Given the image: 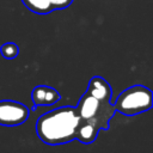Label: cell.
<instances>
[{"label":"cell","instance_id":"cell-1","mask_svg":"<svg viewBox=\"0 0 153 153\" xmlns=\"http://www.w3.org/2000/svg\"><path fill=\"white\" fill-rule=\"evenodd\" d=\"M79 121L75 106H61L43 114L37 120L36 134L49 146L68 143L75 139Z\"/></svg>","mask_w":153,"mask_h":153},{"label":"cell","instance_id":"cell-2","mask_svg":"<svg viewBox=\"0 0 153 153\" xmlns=\"http://www.w3.org/2000/svg\"><path fill=\"white\" fill-rule=\"evenodd\" d=\"M81 121L88 122L98 130L108 129L109 122L115 115L116 110L110 99H97L88 92H85L78 105L75 106Z\"/></svg>","mask_w":153,"mask_h":153},{"label":"cell","instance_id":"cell-3","mask_svg":"<svg viewBox=\"0 0 153 153\" xmlns=\"http://www.w3.org/2000/svg\"><path fill=\"white\" fill-rule=\"evenodd\" d=\"M153 105V93L143 85H134L122 91L114 108L124 116H135L149 110Z\"/></svg>","mask_w":153,"mask_h":153},{"label":"cell","instance_id":"cell-4","mask_svg":"<svg viewBox=\"0 0 153 153\" xmlns=\"http://www.w3.org/2000/svg\"><path fill=\"white\" fill-rule=\"evenodd\" d=\"M29 115L30 110L23 103L10 99L0 100V126H20L29 118Z\"/></svg>","mask_w":153,"mask_h":153},{"label":"cell","instance_id":"cell-5","mask_svg":"<svg viewBox=\"0 0 153 153\" xmlns=\"http://www.w3.org/2000/svg\"><path fill=\"white\" fill-rule=\"evenodd\" d=\"M31 99L35 105L37 106H50L57 103L61 99V94L57 90L51 86L47 85H38L32 90Z\"/></svg>","mask_w":153,"mask_h":153},{"label":"cell","instance_id":"cell-6","mask_svg":"<svg viewBox=\"0 0 153 153\" xmlns=\"http://www.w3.org/2000/svg\"><path fill=\"white\" fill-rule=\"evenodd\" d=\"M86 92H88L90 94H92L93 97H96L97 99H110L112 96V90L110 84L102 76H92Z\"/></svg>","mask_w":153,"mask_h":153},{"label":"cell","instance_id":"cell-7","mask_svg":"<svg viewBox=\"0 0 153 153\" xmlns=\"http://www.w3.org/2000/svg\"><path fill=\"white\" fill-rule=\"evenodd\" d=\"M98 133H99V130L94 126H92L88 122H85V121H81L80 120L79 121V124H78V128H76L75 139L79 140L80 142L87 145V143L93 142L97 139Z\"/></svg>","mask_w":153,"mask_h":153},{"label":"cell","instance_id":"cell-8","mask_svg":"<svg viewBox=\"0 0 153 153\" xmlns=\"http://www.w3.org/2000/svg\"><path fill=\"white\" fill-rule=\"evenodd\" d=\"M22 1L27 10L37 14H48L55 11L54 6L49 0H22Z\"/></svg>","mask_w":153,"mask_h":153},{"label":"cell","instance_id":"cell-9","mask_svg":"<svg viewBox=\"0 0 153 153\" xmlns=\"http://www.w3.org/2000/svg\"><path fill=\"white\" fill-rule=\"evenodd\" d=\"M0 53L6 60H13L19 54V47L14 42H6L0 47Z\"/></svg>","mask_w":153,"mask_h":153},{"label":"cell","instance_id":"cell-10","mask_svg":"<svg viewBox=\"0 0 153 153\" xmlns=\"http://www.w3.org/2000/svg\"><path fill=\"white\" fill-rule=\"evenodd\" d=\"M49 1L51 2L55 10H63L73 2V0H49Z\"/></svg>","mask_w":153,"mask_h":153}]
</instances>
